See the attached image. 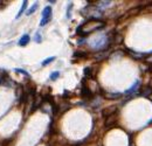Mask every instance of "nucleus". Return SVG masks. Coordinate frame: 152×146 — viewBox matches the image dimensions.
Returning a JSON list of instances; mask_svg holds the SVG:
<instances>
[{"label": "nucleus", "instance_id": "nucleus-10", "mask_svg": "<svg viewBox=\"0 0 152 146\" xmlns=\"http://www.w3.org/2000/svg\"><path fill=\"white\" fill-rule=\"evenodd\" d=\"M27 4H28V2H27L26 0H25V1L22 2V6H21L20 11H19V12H18V14H17V19H19V18L21 17V14H22V13L25 12V9H26V7H27Z\"/></svg>", "mask_w": 152, "mask_h": 146}, {"label": "nucleus", "instance_id": "nucleus-19", "mask_svg": "<svg viewBox=\"0 0 152 146\" xmlns=\"http://www.w3.org/2000/svg\"><path fill=\"white\" fill-rule=\"evenodd\" d=\"M149 70H150V71H151V73H152V64H151V65H150V67H149Z\"/></svg>", "mask_w": 152, "mask_h": 146}, {"label": "nucleus", "instance_id": "nucleus-20", "mask_svg": "<svg viewBox=\"0 0 152 146\" xmlns=\"http://www.w3.org/2000/svg\"><path fill=\"white\" fill-rule=\"evenodd\" d=\"M1 4H2V2H1V0H0V5H1Z\"/></svg>", "mask_w": 152, "mask_h": 146}, {"label": "nucleus", "instance_id": "nucleus-1", "mask_svg": "<svg viewBox=\"0 0 152 146\" xmlns=\"http://www.w3.org/2000/svg\"><path fill=\"white\" fill-rule=\"evenodd\" d=\"M104 26H105V22L101 19H89L84 24H82L81 26L77 27L76 33L81 36H86V35L90 34V33L97 30V29L103 28Z\"/></svg>", "mask_w": 152, "mask_h": 146}, {"label": "nucleus", "instance_id": "nucleus-2", "mask_svg": "<svg viewBox=\"0 0 152 146\" xmlns=\"http://www.w3.org/2000/svg\"><path fill=\"white\" fill-rule=\"evenodd\" d=\"M52 19V7L47 6L45 7V9L42 11V20L40 21V26L43 27L45 25H47Z\"/></svg>", "mask_w": 152, "mask_h": 146}, {"label": "nucleus", "instance_id": "nucleus-9", "mask_svg": "<svg viewBox=\"0 0 152 146\" xmlns=\"http://www.w3.org/2000/svg\"><path fill=\"white\" fill-rule=\"evenodd\" d=\"M151 93H152L151 87H144L140 90V95H142V96H150Z\"/></svg>", "mask_w": 152, "mask_h": 146}, {"label": "nucleus", "instance_id": "nucleus-16", "mask_svg": "<svg viewBox=\"0 0 152 146\" xmlns=\"http://www.w3.org/2000/svg\"><path fill=\"white\" fill-rule=\"evenodd\" d=\"M71 7H73V4L70 2V4H69V7H68V9H67V18H68V19L71 18Z\"/></svg>", "mask_w": 152, "mask_h": 146}, {"label": "nucleus", "instance_id": "nucleus-4", "mask_svg": "<svg viewBox=\"0 0 152 146\" xmlns=\"http://www.w3.org/2000/svg\"><path fill=\"white\" fill-rule=\"evenodd\" d=\"M81 96H82L84 99H91V98L94 97V92H92L86 84H83V86H82V89H81Z\"/></svg>", "mask_w": 152, "mask_h": 146}, {"label": "nucleus", "instance_id": "nucleus-14", "mask_svg": "<svg viewBox=\"0 0 152 146\" xmlns=\"http://www.w3.org/2000/svg\"><path fill=\"white\" fill-rule=\"evenodd\" d=\"M54 60H55V58H54V56H52V58H46V60H43L41 64H42V65L45 67V65H47V64H49L50 62H53Z\"/></svg>", "mask_w": 152, "mask_h": 146}, {"label": "nucleus", "instance_id": "nucleus-5", "mask_svg": "<svg viewBox=\"0 0 152 146\" xmlns=\"http://www.w3.org/2000/svg\"><path fill=\"white\" fill-rule=\"evenodd\" d=\"M117 112V108L115 106V105H111V106H108V108H105V109H103V111H102V116L103 118L105 119V118H108V117L112 116L114 114H116Z\"/></svg>", "mask_w": 152, "mask_h": 146}, {"label": "nucleus", "instance_id": "nucleus-18", "mask_svg": "<svg viewBox=\"0 0 152 146\" xmlns=\"http://www.w3.org/2000/svg\"><path fill=\"white\" fill-rule=\"evenodd\" d=\"M35 41L41 42V35H39V33H36V35H35Z\"/></svg>", "mask_w": 152, "mask_h": 146}, {"label": "nucleus", "instance_id": "nucleus-12", "mask_svg": "<svg viewBox=\"0 0 152 146\" xmlns=\"http://www.w3.org/2000/svg\"><path fill=\"white\" fill-rule=\"evenodd\" d=\"M87 56V53L86 52H81V50H77V52H75L74 53V58H83Z\"/></svg>", "mask_w": 152, "mask_h": 146}, {"label": "nucleus", "instance_id": "nucleus-7", "mask_svg": "<svg viewBox=\"0 0 152 146\" xmlns=\"http://www.w3.org/2000/svg\"><path fill=\"white\" fill-rule=\"evenodd\" d=\"M30 41V36L28 34H25V35H22L21 36V39L19 40V46H21V47H25V46H27L28 45V42Z\"/></svg>", "mask_w": 152, "mask_h": 146}, {"label": "nucleus", "instance_id": "nucleus-3", "mask_svg": "<svg viewBox=\"0 0 152 146\" xmlns=\"http://www.w3.org/2000/svg\"><path fill=\"white\" fill-rule=\"evenodd\" d=\"M117 116H118V112H116V114H114L112 116L105 118L104 125H105L107 127H112V126H115V125L117 124Z\"/></svg>", "mask_w": 152, "mask_h": 146}, {"label": "nucleus", "instance_id": "nucleus-6", "mask_svg": "<svg viewBox=\"0 0 152 146\" xmlns=\"http://www.w3.org/2000/svg\"><path fill=\"white\" fill-rule=\"evenodd\" d=\"M103 96L107 99H118L122 97V93H120V92H104Z\"/></svg>", "mask_w": 152, "mask_h": 146}, {"label": "nucleus", "instance_id": "nucleus-8", "mask_svg": "<svg viewBox=\"0 0 152 146\" xmlns=\"http://www.w3.org/2000/svg\"><path fill=\"white\" fill-rule=\"evenodd\" d=\"M138 87H139V81H137V82H136L132 87L130 88V89H128V90L125 91V93H124V95H125V96H129V95H131L132 92H136V91H137V89H138Z\"/></svg>", "mask_w": 152, "mask_h": 146}, {"label": "nucleus", "instance_id": "nucleus-13", "mask_svg": "<svg viewBox=\"0 0 152 146\" xmlns=\"http://www.w3.org/2000/svg\"><path fill=\"white\" fill-rule=\"evenodd\" d=\"M84 75H86L87 78H91L92 77V69H91V67L84 68Z\"/></svg>", "mask_w": 152, "mask_h": 146}, {"label": "nucleus", "instance_id": "nucleus-11", "mask_svg": "<svg viewBox=\"0 0 152 146\" xmlns=\"http://www.w3.org/2000/svg\"><path fill=\"white\" fill-rule=\"evenodd\" d=\"M37 6H39V4H37V2H34V4H33V6H32L30 9H28V11L26 12V14H27V15H32V14H33V13H34V12L36 11Z\"/></svg>", "mask_w": 152, "mask_h": 146}, {"label": "nucleus", "instance_id": "nucleus-17", "mask_svg": "<svg viewBox=\"0 0 152 146\" xmlns=\"http://www.w3.org/2000/svg\"><path fill=\"white\" fill-rule=\"evenodd\" d=\"M15 71H17V73H20V74H24L25 76H28V73L25 71V70H22V69H15Z\"/></svg>", "mask_w": 152, "mask_h": 146}, {"label": "nucleus", "instance_id": "nucleus-15", "mask_svg": "<svg viewBox=\"0 0 152 146\" xmlns=\"http://www.w3.org/2000/svg\"><path fill=\"white\" fill-rule=\"evenodd\" d=\"M59 77H60V73H59V71H54V73L49 76V78H50L52 81H55V80L59 78Z\"/></svg>", "mask_w": 152, "mask_h": 146}]
</instances>
